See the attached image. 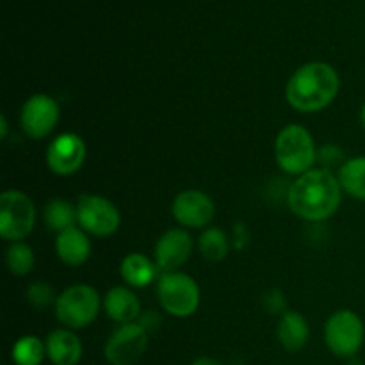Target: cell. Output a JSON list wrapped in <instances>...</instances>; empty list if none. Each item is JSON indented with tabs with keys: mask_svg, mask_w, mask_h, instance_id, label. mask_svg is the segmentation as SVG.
I'll return each instance as SVG.
<instances>
[{
	"mask_svg": "<svg viewBox=\"0 0 365 365\" xmlns=\"http://www.w3.org/2000/svg\"><path fill=\"white\" fill-rule=\"evenodd\" d=\"M287 200L292 212L302 220L324 221L341 207L342 187L328 170H310L292 182Z\"/></svg>",
	"mask_w": 365,
	"mask_h": 365,
	"instance_id": "1",
	"label": "cell"
},
{
	"mask_svg": "<svg viewBox=\"0 0 365 365\" xmlns=\"http://www.w3.org/2000/svg\"><path fill=\"white\" fill-rule=\"evenodd\" d=\"M341 89V78L327 63H307L292 73L285 88L291 107L299 113H317L330 106Z\"/></svg>",
	"mask_w": 365,
	"mask_h": 365,
	"instance_id": "2",
	"label": "cell"
},
{
	"mask_svg": "<svg viewBox=\"0 0 365 365\" xmlns=\"http://www.w3.org/2000/svg\"><path fill=\"white\" fill-rule=\"evenodd\" d=\"M274 157L285 173L299 177L312 170L317 153L310 132L296 123L282 128L274 143Z\"/></svg>",
	"mask_w": 365,
	"mask_h": 365,
	"instance_id": "3",
	"label": "cell"
},
{
	"mask_svg": "<svg viewBox=\"0 0 365 365\" xmlns=\"http://www.w3.org/2000/svg\"><path fill=\"white\" fill-rule=\"evenodd\" d=\"M100 312V296L91 285L77 284L68 287L56 299V317L68 330L89 327Z\"/></svg>",
	"mask_w": 365,
	"mask_h": 365,
	"instance_id": "4",
	"label": "cell"
},
{
	"mask_svg": "<svg viewBox=\"0 0 365 365\" xmlns=\"http://www.w3.org/2000/svg\"><path fill=\"white\" fill-rule=\"evenodd\" d=\"M159 303L175 317H189L200 307V287L189 274L164 273L157 284Z\"/></svg>",
	"mask_w": 365,
	"mask_h": 365,
	"instance_id": "5",
	"label": "cell"
},
{
	"mask_svg": "<svg viewBox=\"0 0 365 365\" xmlns=\"http://www.w3.org/2000/svg\"><path fill=\"white\" fill-rule=\"evenodd\" d=\"M36 223V209L25 192L4 191L0 196V235L6 241L18 242L27 237Z\"/></svg>",
	"mask_w": 365,
	"mask_h": 365,
	"instance_id": "6",
	"label": "cell"
},
{
	"mask_svg": "<svg viewBox=\"0 0 365 365\" xmlns=\"http://www.w3.org/2000/svg\"><path fill=\"white\" fill-rule=\"evenodd\" d=\"M364 323L353 310H339L324 324V342L335 356L351 359L364 344Z\"/></svg>",
	"mask_w": 365,
	"mask_h": 365,
	"instance_id": "7",
	"label": "cell"
},
{
	"mask_svg": "<svg viewBox=\"0 0 365 365\" xmlns=\"http://www.w3.org/2000/svg\"><path fill=\"white\" fill-rule=\"evenodd\" d=\"M77 221L88 234L107 237L120 228L121 217L110 200L98 195H84L77 203Z\"/></svg>",
	"mask_w": 365,
	"mask_h": 365,
	"instance_id": "8",
	"label": "cell"
},
{
	"mask_svg": "<svg viewBox=\"0 0 365 365\" xmlns=\"http://www.w3.org/2000/svg\"><path fill=\"white\" fill-rule=\"evenodd\" d=\"M146 346L148 331L139 323H127L110 334L103 353L110 365H132L145 355Z\"/></svg>",
	"mask_w": 365,
	"mask_h": 365,
	"instance_id": "9",
	"label": "cell"
},
{
	"mask_svg": "<svg viewBox=\"0 0 365 365\" xmlns=\"http://www.w3.org/2000/svg\"><path fill=\"white\" fill-rule=\"evenodd\" d=\"M20 121L29 138L43 139L56 128L59 121V106L52 96L39 93L24 103Z\"/></svg>",
	"mask_w": 365,
	"mask_h": 365,
	"instance_id": "10",
	"label": "cell"
},
{
	"mask_svg": "<svg viewBox=\"0 0 365 365\" xmlns=\"http://www.w3.org/2000/svg\"><path fill=\"white\" fill-rule=\"evenodd\" d=\"M86 143L77 134H61L50 143L46 150V164L52 170V173L68 177V175L77 173L86 160Z\"/></svg>",
	"mask_w": 365,
	"mask_h": 365,
	"instance_id": "11",
	"label": "cell"
},
{
	"mask_svg": "<svg viewBox=\"0 0 365 365\" xmlns=\"http://www.w3.org/2000/svg\"><path fill=\"white\" fill-rule=\"evenodd\" d=\"M171 212L182 227L203 228L214 220L216 207L205 192L189 189V191L178 192L171 205Z\"/></svg>",
	"mask_w": 365,
	"mask_h": 365,
	"instance_id": "12",
	"label": "cell"
},
{
	"mask_svg": "<svg viewBox=\"0 0 365 365\" xmlns=\"http://www.w3.org/2000/svg\"><path fill=\"white\" fill-rule=\"evenodd\" d=\"M192 252V239L184 228H171L164 232L155 245V262L164 273H173L189 260Z\"/></svg>",
	"mask_w": 365,
	"mask_h": 365,
	"instance_id": "13",
	"label": "cell"
},
{
	"mask_svg": "<svg viewBox=\"0 0 365 365\" xmlns=\"http://www.w3.org/2000/svg\"><path fill=\"white\" fill-rule=\"evenodd\" d=\"M107 316L120 324L135 323L141 317V303L128 287H113L103 298Z\"/></svg>",
	"mask_w": 365,
	"mask_h": 365,
	"instance_id": "14",
	"label": "cell"
},
{
	"mask_svg": "<svg viewBox=\"0 0 365 365\" xmlns=\"http://www.w3.org/2000/svg\"><path fill=\"white\" fill-rule=\"evenodd\" d=\"M46 355L53 365H77L82 359V342L71 330H56L46 337Z\"/></svg>",
	"mask_w": 365,
	"mask_h": 365,
	"instance_id": "15",
	"label": "cell"
},
{
	"mask_svg": "<svg viewBox=\"0 0 365 365\" xmlns=\"http://www.w3.org/2000/svg\"><path fill=\"white\" fill-rule=\"evenodd\" d=\"M56 252L57 257L68 266H81L89 259L91 242L82 228L71 227L57 234Z\"/></svg>",
	"mask_w": 365,
	"mask_h": 365,
	"instance_id": "16",
	"label": "cell"
},
{
	"mask_svg": "<svg viewBox=\"0 0 365 365\" xmlns=\"http://www.w3.org/2000/svg\"><path fill=\"white\" fill-rule=\"evenodd\" d=\"M277 334L278 341L284 346V349H287V351L291 353L299 351V349L305 348V344L309 342V323H307V319L299 312L285 310L280 316V321H278Z\"/></svg>",
	"mask_w": 365,
	"mask_h": 365,
	"instance_id": "17",
	"label": "cell"
},
{
	"mask_svg": "<svg viewBox=\"0 0 365 365\" xmlns=\"http://www.w3.org/2000/svg\"><path fill=\"white\" fill-rule=\"evenodd\" d=\"M157 264L141 253H130L121 262V277L130 287H146L157 278Z\"/></svg>",
	"mask_w": 365,
	"mask_h": 365,
	"instance_id": "18",
	"label": "cell"
},
{
	"mask_svg": "<svg viewBox=\"0 0 365 365\" xmlns=\"http://www.w3.org/2000/svg\"><path fill=\"white\" fill-rule=\"evenodd\" d=\"M337 178L342 191L365 202V157L346 160L339 170Z\"/></svg>",
	"mask_w": 365,
	"mask_h": 365,
	"instance_id": "19",
	"label": "cell"
},
{
	"mask_svg": "<svg viewBox=\"0 0 365 365\" xmlns=\"http://www.w3.org/2000/svg\"><path fill=\"white\" fill-rule=\"evenodd\" d=\"M77 221V207L68 203L66 200L56 198L46 203L45 207V223L50 230L61 234L63 230L73 227Z\"/></svg>",
	"mask_w": 365,
	"mask_h": 365,
	"instance_id": "20",
	"label": "cell"
},
{
	"mask_svg": "<svg viewBox=\"0 0 365 365\" xmlns=\"http://www.w3.org/2000/svg\"><path fill=\"white\" fill-rule=\"evenodd\" d=\"M200 253L210 262H220L228 255V239L221 228L210 227L203 230L198 241Z\"/></svg>",
	"mask_w": 365,
	"mask_h": 365,
	"instance_id": "21",
	"label": "cell"
},
{
	"mask_svg": "<svg viewBox=\"0 0 365 365\" xmlns=\"http://www.w3.org/2000/svg\"><path fill=\"white\" fill-rule=\"evenodd\" d=\"M46 355V346L36 335H25L13 346V360L16 365H39Z\"/></svg>",
	"mask_w": 365,
	"mask_h": 365,
	"instance_id": "22",
	"label": "cell"
},
{
	"mask_svg": "<svg viewBox=\"0 0 365 365\" xmlns=\"http://www.w3.org/2000/svg\"><path fill=\"white\" fill-rule=\"evenodd\" d=\"M6 262L11 273L16 274V277H25L34 267V253H32L31 246L25 245V242H13L7 250Z\"/></svg>",
	"mask_w": 365,
	"mask_h": 365,
	"instance_id": "23",
	"label": "cell"
},
{
	"mask_svg": "<svg viewBox=\"0 0 365 365\" xmlns=\"http://www.w3.org/2000/svg\"><path fill=\"white\" fill-rule=\"evenodd\" d=\"M27 299L36 309H46L56 299V296H53V289L48 284H45V282H36V284H32L29 287Z\"/></svg>",
	"mask_w": 365,
	"mask_h": 365,
	"instance_id": "24",
	"label": "cell"
},
{
	"mask_svg": "<svg viewBox=\"0 0 365 365\" xmlns=\"http://www.w3.org/2000/svg\"><path fill=\"white\" fill-rule=\"evenodd\" d=\"M191 365H221V364L217 362V360L209 359V356H200V359H196Z\"/></svg>",
	"mask_w": 365,
	"mask_h": 365,
	"instance_id": "25",
	"label": "cell"
},
{
	"mask_svg": "<svg viewBox=\"0 0 365 365\" xmlns=\"http://www.w3.org/2000/svg\"><path fill=\"white\" fill-rule=\"evenodd\" d=\"M0 130H2L0 132V135H2V139H4L7 134V121H6V116H4V114L0 116Z\"/></svg>",
	"mask_w": 365,
	"mask_h": 365,
	"instance_id": "26",
	"label": "cell"
},
{
	"mask_svg": "<svg viewBox=\"0 0 365 365\" xmlns=\"http://www.w3.org/2000/svg\"><path fill=\"white\" fill-rule=\"evenodd\" d=\"M360 121H362L364 128H365V106L362 107V113H360Z\"/></svg>",
	"mask_w": 365,
	"mask_h": 365,
	"instance_id": "27",
	"label": "cell"
}]
</instances>
